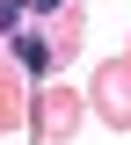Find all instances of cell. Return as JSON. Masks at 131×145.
Masks as SVG:
<instances>
[{
	"mask_svg": "<svg viewBox=\"0 0 131 145\" xmlns=\"http://www.w3.org/2000/svg\"><path fill=\"white\" fill-rule=\"evenodd\" d=\"M88 51V0H0V72L44 87Z\"/></svg>",
	"mask_w": 131,
	"mask_h": 145,
	"instance_id": "1",
	"label": "cell"
},
{
	"mask_svg": "<svg viewBox=\"0 0 131 145\" xmlns=\"http://www.w3.org/2000/svg\"><path fill=\"white\" fill-rule=\"evenodd\" d=\"M22 123L37 131V145H73L80 123H88V94L44 80V87H29V102H22Z\"/></svg>",
	"mask_w": 131,
	"mask_h": 145,
	"instance_id": "2",
	"label": "cell"
},
{
	"mask_svg": "<svg viewBox=\"0 0 131 145\" xmlns=\"http://www.w3.org/2000/svg\"><path fill=\"white\" fill-rule=\"evenodd\" d=\"M80 94H88V116H102L109 131H131V65L124 58H102Z\"/></svg>",
	"mask_w": 131,
	"mask_h": 145,
	"instance_id": "3",
	"label": "cell"
},
{
	"mask_svg": "<svg viewBox=\"0 0 131 145\" xmlns=\"http://www.w3.org/2000/svg\"><path fill=\"white\" fill-rule=\"evenodd\" d=\"M22 102H29V87H22L15 72H0V138H7V131L22 123Z\"/></svg>",
	"mask_w": 131,
	"mask_h": 145,
	"instance_id": "4",
	"label": "cell"
},
{
	"mask_svg": "<svg viewBox=\"0 0 131 145\" xmlns=\"http://www.w3.org/2000/svg\"><path fill=\"white\" fill-rule=\"evenodd\" d=\"M124 65H131V51H124Z\"/></svg>",
	"mask_w": 131,
	"mask_h": 145,
	"instance_id": "5",
	"label": "cell"
}]
</instances>
